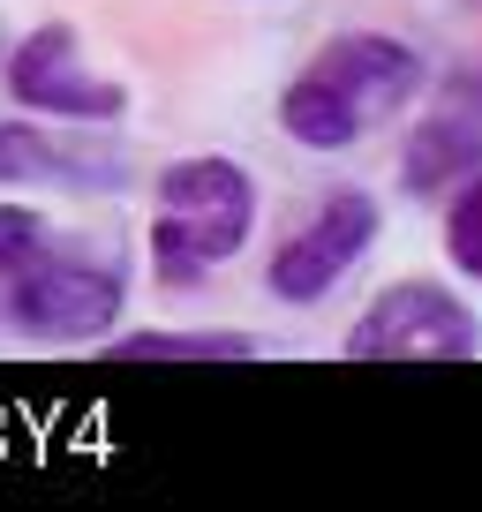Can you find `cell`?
Returning <instances> with one entry per match:
<instances>
[{"mask_svg":"<svg viewBox=\"0 0 482 512\" xmlns=\"http://www.w3.org/2000/svg\"><path fill=\"white\" fill-rule=\"evenodd\" d=\"M422 91V53L377 31H347L279 91V128L309 151H347Z\"/></svg>","mask_w":482,"mask_h":512,"instance_id":"obj_1","label":"cell"},{"mask_svg":"<svg viewBox=\"0 0 482 512\" xmlns=\"http://www.w3.org/2000/svg\"><path fill=\"white\" fill-rule=\"evenodd\" d=\"M249 234H257V181H249V166L204 151V159H181L159 174L151 272L166 287H196L204 272H219L226 256H241Z\"/></svg>","mask_w":482,"mask_h":512,"instance_id":"obj_2","label":"cell"},{"mask_svg":"<svg viewBox=\"0 0 482 512\" xmlns=\"http://www.w3.org/2000/svg\"><path fill=\"white\" fill-rule=\"evenodd\" d=\"M339 354H347V362H475L482 324L452 287H437V279H400V287H385L354 317V332L339 339Z\"/></svg>","mask_w":482,"mask_h":512,"instance_id":"obj_3","label":"cell"},{"mask_svg":"<svg viewBox=\"0 0 482 512\" xmlns=\"http://www.w3.org/2000/svg\"><path fill=\"white\" fill-rule=\"evenodd\" d=\"M129 279L98 264V256H31L23 272H8V324L31 339H98L121 324Z\"/></svg>","mask_w":482,"mask_h":512,"instance_id":"obj_4","label":"cell"},{"mask_svg":"<svg viewBox=\"0 0 482 512\" xmlns=\"http://www.w3.org/2000/svg\"><path fill=\"white\" fill-rule=\"evenodd\" d=\"M377 226H385V211H377V196H362V189H339L332 204L317 211V219L302 226V234L287 241V249L272 256V294L287 309H309V302H324V294L339 287V279L370 256V241H377Z\"/></svg>","mask_w":482,"mask_h":512,"instance_id":"obj_5","label":"cell"},{"mask_svg":"<svg viewBox=\"0 0 482 512\" xmlns=\"http://www.w3.org/2000/svg\"><path fill=\"white\" fill-rule=\"evenodd\" d=\"M8 91L31 113H61V121H113L129 113V91L83 68V46L68 23H38L16 53H8Z\"/></svg>","mask_w":482,"mask_h":512,"instance_id":"obj_6","label":"cell"},{"mask_svg":"<svg viewBox=\"0 0 482 512\" xmlns=\"http://www.w3.org/2000/svg\"><path fill=\"white\" fill-rule=\"evenodd\" d=\"M0 181H61V189H113L121 166L113 159H76L53 136H38L31 121L0 128Z\"/></svg>","mask_w":482,"mask_h":512,"instance_id":"obj_7","label":"cell"},{"mask_svg":"<svg viewBox=\"0 0 482 512\" xmlns=\"http://www.w3.org/2000/svg\"><path fill=\"white\" fill-rule=\"evenodd\" d=\"M475 166H482V128L460 121V113H437V121H422L415 144H407L400 181L415 196H437V189H452V181H467Z\"/></svg>","mask_w":482,"mask_h":512,"instance_id":"obj_8","label":"cell"},{"mask_svg":"<svg viewBox=\"0 0 482 512\" xmlns=\"http://www.w3.org/2000/svg\"><path fill=\"white\" fill-rule=\"evenodd\" d=\"M113 362H257V339H241V332H129V339H113Z\"/></svg>","mask_w":482,"mask_h":512,"instance_id":"obj_9","label":"cell"},{"mask_svg":"<svg viewBox=\"0 0 482 512\" xmlns=\"http://www.w3.org/2000/svg\"><path fill=\"white\" fill-rule=\"evenodd\" d=\"M445 256L452 272H467L482 287V166L452 189V211H445Z\"/></svg>","mask_w":482,"mask_h":512,"instance_id":"obj_10","label":"cell"},{"mask_svg":"<svg viewBox=\"0 0 482 512\" xmlns=\"http://www.w3.org/2000/svg\"><path fill=\"white\" fill-rule=\"evenodd\" d=\"M31 256H46V219L23 204H0V272H23Z\"/></svg>","mask_w":482,"mask_h":512,"instance_id":"obj_11","label":"cell"}]
</instances>
